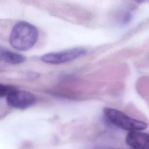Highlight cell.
<instances>
[{
	"instance_id": "cell-3",
	"label": "cell",
	"mask_w": 149,
	"mask_h": 149,
	"mask_svg": "<svg viewBox=\"0 0 149 149\" xmlns=\"http://www.w3.org/2000/svg\"><path fill=\"white\" fill-rule=\"evenodd\" d=\"M86 52V49L83 47H74L47 53L41 56V61L48 64L59 65L75 60L84 55Z\"/></svg>"
},
{
	"instance_id": "cell-1",
	"label": "cell",
	"mask_w": 149,
	"mask_h": 149,
	"mask_svg": "<svg viewBox=\"0 0 149 149\" xmlns=\"http://www.w3.org/2000/svg\"><path fill=\"white\" fill-rule=\"evenodd\" d=\"M38 36V30L35 26L27 22L20 21L13 26L9 42L16 50L25 51L36 45Z\"/></svg>"
},
{
	"instance_id": "cell-4",
	"label": "cell",
	"mask_w": 149,
	"mask_h": 149,
	"mask_svg": "<svg viewBox=\"0 0 149 149\" xmlns=\"http://www.w3.org/2000/svg\"><path fill=\"white\" fill-rule=\"evenodd\" d=\"M8 106L19 109H24L33 106L36 102V96L31 93L15 87L6 97Z\"/></svg>"
},
{
	"instance_id": "cell-7",
	"label": "cell",
	"mask_w": 149,
	"mask_h": 149,
	"mask_svg": "<svg viewBox=\"0 0 149 149\" xmlns=\"http://www.w3.org/2000/svg\"><path fill=\"white\" fill-rule=\"evenodd\" d=\"M15 87L11 85L1 84L0 86V97L1 98L6 97Z\"/></svg>"
},
{
	"instance_id": "cell-5",
	"label": "cell",
	"mask_w": 149,
	"mask_h": 149,
	"mask_svg": "<svg viewBox=\"0 0 149 149\" xmlns=\"http://www.w3.org/2000/svg\"><path fill=\"white\" fill-rule=\"evenodd\" d=\"M132 149H149V134L141 131L129 132L125 139Z\"/></svg>"
},
{
	"instance_id": "cell-6",
	"label": "cell",
	"mask_w": 149,
	"mask_h": 149,
	"mask_svg": "<svg viewBox=\"0 0 149 149\" xmlns=\"http://www.w3.org/2000/svg\"><path fill=\"white\" fill-rule=\"evenodd\" d=\"M0 56L2 61L12 65L20 64L26 61L23 55L2 48L1 49Z\"/></svg>"
},
{
	"instance_id": "cell-2",
	"label": "cell",
	"mask_w": 149,
	"mask_h": 149,
	"mask_svg": "<svg viewBox=\"0 0 149 149\" xmlns=\"http://www.w3.org/2000/svg\"><path fill=\"white\" fill-rule=\"evenodd\" d=\"M104 115L107 120L115 126L121 129L131 131H141L147 127V123L132 118L123 112L111 107L104 109Z\"/></svg>"
}]
</instances>
